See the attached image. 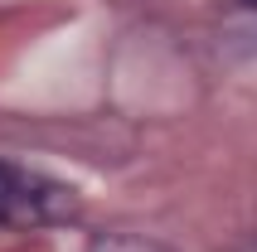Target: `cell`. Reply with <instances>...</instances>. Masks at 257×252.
Instances as JSON below:
<instances>
[{
    "instance_id": "obj_1",
    "label": "cell",
    "mask_w": 257,
    "mask_h": 252,
    "mask_svg": "<svg viewBox=\"0 0 257 252\" xmlns=\"http://www.w3.org/2000/svg\"><path fill=\"white\" fill-rule=\"evenodd\" d=\"M44 199H49V184L29 180L20 170L0 165V228H20V223H34L44 218Z\"/></svg>"
},
{
    "instance_id": "obj_3",
    "label": "cell",
    "mask_w": 257,
    "mask_h": 252,
    "mask_svg": "<svg viewBox=\"0 0 257 252\" xmlns=\"http://www.w3.org/2000/svg\"><path fill=\"white\" fill-rule=\"evenodd\" d=\"M247 5H257V0H247Z\"/></svg>"
},
{
    "instance_id": "obj_2",
    "label": "cell",
    "mask_w": 257,
    "mask_h": 252,
    "mask_svg": "<svg viewBox=\"0 0 257 252\" xmlns=\"http://www.w3.org/2000/svg\"><path fill=\"white\" fill-rule=\"evenodd\" d=\"M92 252H165V247L151 238H97Z\"/></svg>"
}]
</instances>
